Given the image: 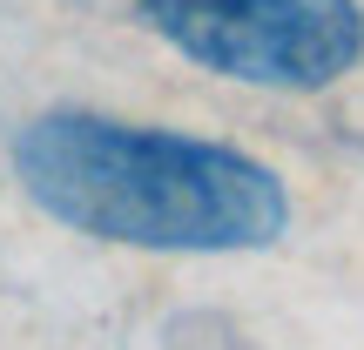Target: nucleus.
Returning <instances> with one entry per match:
<instances>
[{
	"label": "nucleus",
	"mask_w": 364,
	"mask_h": 350,
	"mask_svg": "<svg viewBox=\"0 0 364 350\" xmlns=\"http://www.w3.org/2000/svg\"><path fill=\"white\" fill-rule=\"evenodd\" d=\"M196 67L243 88H331L364 54L358 0H135Z\"/></svg>",
	"instance_id": "f03ea898"
},
{
	"label": "nucleus",
	"mask_w": 364,
	"mask_h": 350,
	"mask_svg": "<svg viewBox=\"0 0 364 350\" xmlns=\"http://www.w3.org/2000/svg\"><path fill=\"white\" fill-rule=\"evenodd\" d=\"M27 202L61 229L135 249H270L290 229L277 169L243 148L108 115H41L14 142Z\"/></svg>",
	"instance_id": "f257e3e1"
}]
</instances>
